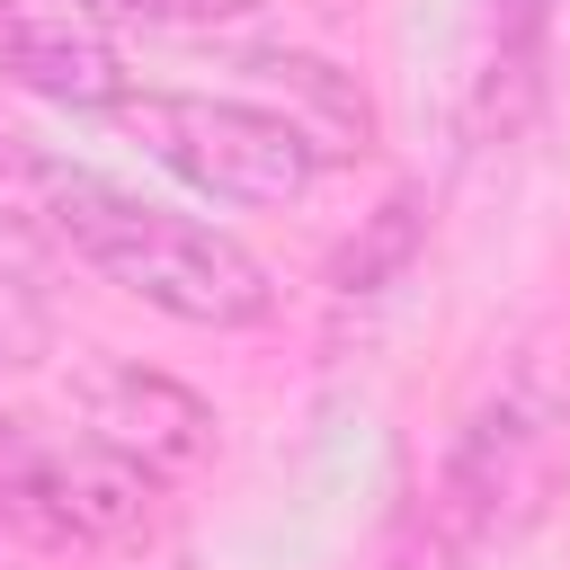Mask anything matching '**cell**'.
Returning a JSON list of instances; mask_svg holds the SVG:
<instances>
[{"label":"cell","mask_w":570,"mask_h":570,"mask_svg":"<svg viewBox=\"0 0 570 570\" xmlns=\"http://www.w3.org/2000/svg\"><path fill=\"white\" fill-rule=\"evenodd\" d=\"M116 116L142 134V151L169 178H187V187H205L223 205H294L330 169L312 125H294L285 107H258V98H169V89H142Z\"/></svg>","instance_id":"3957f363"},{"label":"cell","mask_w":570,"mask_h":570,"mask_svg":"<svg viewBox=\"0 0 570 570\" xmlns=\"http://www.w3.org/2000/svg\"><path fill=\"white\" fill-rule=\"evenodd\" d=\"M561 472H570V401L534 365H517L463 410L445 472H436V525L463 552H490L543 517Z\"/></svg>","instance_id":"7a4b0ae2"},{"label":"cell","mask_w":570,"mask_h":570,"mask_svg":"<svg viewBox=\"0 0 570 570\" xmlns=\"http://www.w3.org/2000/svg\"><path fill=\"white\" fill-rule=\"evenodd\" d=\"M0 517H18L45 543H125L151 525V472L116 445L45 436L27 419H0Z\"/></svg>","instance_id":"277c9868"},{"label":"cell","mask_w":570,"mask_h":570,"mask_svg":"<svg viewBox=\"0 0 570 570\" xmlns=\"http://www.w3.org/2000/svg\"><path fill=\"white\" fill-rule=\"evenodd\" d=\"M89 18H116V27H240L258 0H71Z\"/></svg>","instance_id":"30bf717a"},{"label":"cell","mask_w":570,"mask_h":570,"mask_svg":"<svg viewBox=\"0 0 570 570\" xmlns=\"http://www.w3.org/2000/svg\"><path fill=\"white\" fill-rule=\"evenodd\" d=\"M240 71H249L258 89H276V98H294V107H312V116H321V134H347V142H365V134H374L365 89H356L338 62H321V53H240Z\"/></svg>","instance_id":"52a82bcc"},{"label":"cell","mask_w":570,"mask_h":570,"mask_svg":"<svg viewBox=\"0 0 570 570\" xmlns=\"http://www.w3.org/2000/svg\"><path fill=\"white\" fill-rule=\"evenodd\" d=\"M71 410L98 445H116L142 472H196L214 454V410L142 356H80L71 365Z\"/></svg>","instance_id":"5b68a950"},{"label":"cell","mask_w":570,"mask_h":570,"mask_svg":"<svg viewBox=\"0 0 570 570\" xmlns=\"http://www.w3.org/2000/svg\"><path fill=\"white\" fill-rule=\"evenodd\" d=\"M419 249V196H392L374 223H365V240H347L338 249V294H374V285H392L401 276V258Z\"/></svg>","instance_id":"9c48e42d"},{"label":"cell","mask_w":570,"mask_h":570,"mask_svg":"<svg viewBox=\"0 0 570 570\" xmlns=\"http://www.w3.org/2000/svg\"><path fill=\"white\" fill-rule=\"evenodd\" d=\"M0 71L18 89L53 98V107H125V53L98 27H80L71 9H53V18H36V9L0 18Z\"/></svg>","instance_id":"8992f818"},{"label":"cell","mask_w":570,"mask_h":570,"mask_svg":"<svg viewBox=\"0 0 570 570\" xmlns=\"http://www.w3.org/2000/svg\"><path fill=\"white\" fill-rule=\"evenodd\" d=\"M543 89V0H499V53L481 80V125H517Z\"/></svg>","instance_id":"ba28073f"},{"label":"cell","mask_w":570,"mask_h":570,"mask_svg":"<svg viewBox=\"0 0 570 570\" xmlns=\"http://www.w3.org/2000/svg\"><path fill=\"white\" fill-rule=\"evenodd\" d=\"M178 570H196V561H178Z\"/></svg>","instance_id":"8fae6325"},{"label":"cell","mask_w":570,"mask_h":570,"mask_svg":"<svg viewBox=\"0 0 570 570\" xmlns=\"http://www.w3.org/2000/svg\"><path fill=\"white\" fill-rule=\"evenodd\" d=\"M45 223H53L107 285H125L134 303H151L160 321L249 330V321L276 312L267 267H258L232 232H214V223H196V214H178V205H151V196H134V187L98 178V169H45Z\"/></svg>","instance_id":"6da1fadb"}]
</instances>
